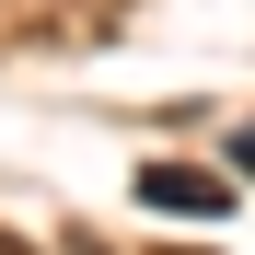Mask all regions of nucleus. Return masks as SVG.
I'll return each instance as SVG.
<instances>
[{
    "instance_id": "f257e3e1",
    "label": "nucleus",
    "mask_w": 255,
    "mask_h": 255,
    "mask_svg": "<svg viewBox=\"0 0 255 255\" xmlns=\"http://www.w3.org/2000/svg\"><path fill=\"white\" fill-rule=\"evenodd\" d=\"M139 197H151V209H186V221H209L232 186H221V174H197V162H139Z\"/></svg>"
},
{
    "instance_id": "f03ea898",
    "label": "nucleus",
    "mask_w": 255,
    "mask_h": 255,
    "mask_svg": "<svg viewBox=\"0 0 255 255\" xmlns=\"http://www.w3.org/2000/svg\"><path fill=\"white\" fill-rule=\"evenodd\" d=\"M232 174H244V186H255V128H232Z\"/></svg>"
},
{
    "instance_id": "7ed1b4c3",
    "label": "nucleus",
    "mask_w": 255,
    "mask_h": 255,
    "mask_svg": "<svg viewBox=\"0 0 255 255\" xmlns=\"http://www.w3.org/2000/svg\"><path fill=\"white\" fill-rule=\"evenodd\" d=\"M0 255H23V244H0Z\"/></svg>"
},
{
    "instance_id": "20e7f679",
    "label": "nucleus",
    "mask_w": 255,
    "mask_h": 255,
    "mask_svg": "<svg viewBox=\"0 0 255 255\" xmlns=\"http://www.w3.org/2000/svg\"><path fill=\"white\" fill-rule=\"evenodd\" d=\"M186 255H197V244H186Z\"/></svg>"
}]
</instances>
